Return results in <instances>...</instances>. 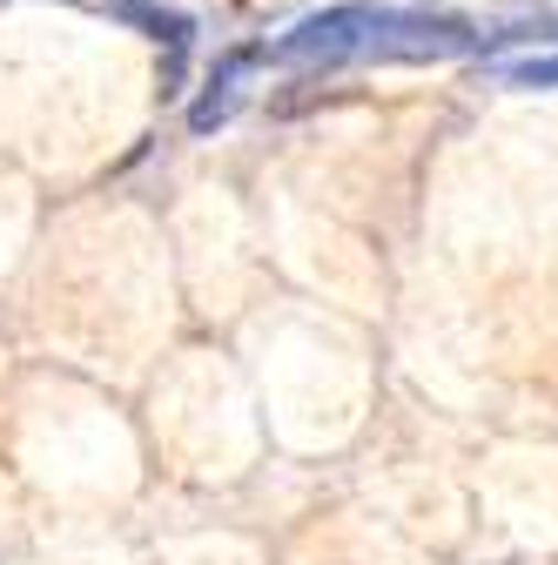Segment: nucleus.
<instances>
[{
    "instance_id": "7ed1b4c3",
    "label": "nucleus",
    "mask_w": 558,
    "mask_h": 565,
    "mask_svg": "<svg viewBox=\"0 0 558 565\" xmlns=\"http://www.w3.org/2000/svg\"><path fill=\"white\" fill-rule=\"evenodd\" d=\"M262 61V47H229L223 61H216V75H208V95L189 108V128L195 135H216L229 115H236V102H243V75Z\"/></svg>"
},
{
    "instance_id": "39448f33",
    "label": "nucleus",
    "mask_w": 558,
    "mask_h": 565,
    "mask_svg": "<svg viewBox=\"0 0 558 565\" xmlns=\"http://www.w3.org/2000/svg\"><path fill=\"white\" fill-rule=\"evenodd\" d=\"M498 88H558V54H532V61H518V67H498Z\"/></svg>"
},
{
    "instance_id": "f03ea898",
    "label": "nucleus",
    "mask_w": 558,
    "mask_h": 565,
    "mask_svg": "<svg viewBox=\"0 0 558 565\" xmlns=\"http://www.w3.org/2000/svg\"><path fill=\"white\" fill-rule=\"evenodd\" d=\"M377 28L371 0H343V8H323L310 21H297L276 47H262V61H283V67H336V61H357L364 41Z\"/></svg>"
},
{
    "instance_id": "f257e3e1",
    "label": "nucleus",
    "mask_w": 558,
    "mask_h": 565,
    "mask_svg": "<svg viewBox=\"0 0 558 565\" xmlns=\"http://www.w3.org/2000/svg\"><path fill=\"white\" fill-rule=\"evenodd\" d=\"M484 28L464 14H431V8H377V28L364 41V61H451V54H477Z\"/></svg>"
},
{
    "instance_id": "20e7f679",
    "label": "nucleus",
    "mask_w": 558,
    "mask_h": 565,
    "mask_svg": "<svg viewBox=\"0 0 558 565\" xmlns=\"http://www.w3.org/2000/svg\"><path fill=\"white\" fill-rule=\"evenodd\" d=\"M108 8H115L121 21H135V28H149L155 41H169V75H175V67H182V54H189V41H195L189 14H175V8H155V0H108Z\"/></svg>"
}]
</instances>
